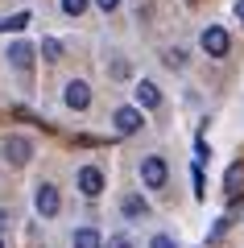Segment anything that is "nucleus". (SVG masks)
<instances>
[{"label":"nucleus","mask_w":244,"mask_h":248,"mask_svg":"<svg viewBox=\"0 0 244 248\" xmlns=\"http://www.w3.org/2000/svg\"><path fill=\"white\" fill-rule=\"evenodd\" d=\"M4 157H9L13 166H25V161L33 157V145H29L25 137H9V141H4Z\"/></svg>","instance_id":"6"},{"label":"nucleus","mask_w":244,"mask_h":248,"mask_svg":"<svg viewBox=\"0 0 244 248\" xmlns=\"http://www.w3.org/2000/svg\"><path fill=\"white\" fill-rule=\"evenodd\" d=\"M112 120H116V133H124V137H132L141 124H145V120H141V108H116Z\"/></svg>","instance_id":"5"},{"label":"nucleus","mask_w":244,"mask_h":248,"mask_svg":"<svg viewBox=\"0 0 244 248\" xmlns=\"http://www.w3.org/2000/svg\"><path fill=\"white\" fill-rule=\"evenodd\" d=\"M75 248H104V240H99L96 228H79L75 232Z\"/></svg>","instance_id":"12"},{"label":"nucleus","mask_w":244,"mask_h":248,"mask_svg":"<svg viewBox=\"0 0 244 248\" xmlns=\"http://www.w3.org/2000/svg\"><path fill=\"white\" fill-rule=\"evenodd\" d=\"M79 190H83L87 199H96L99 190H104V174H99L96 166H83L79 170Z\"/></svg>","instance_id":"7"},{"label":"nucleus","mask_w":244,"mask_h":248,"mask_svg":"<svg viewBox=\"0 0 244 248\" xmlns=\"http://www.w3.org/2000/svg\"><path fill=\"white\" fill-rule=\"evenodd\" d=\"M62 99H66V108H75V112H83V108L91 104V87L83 79H70L66 91H62Z\"/></svg>","instance_id":"4"},{"label":"nucleus","mask_w":244,"mask_h":248,"mask_svg":"<svg viewBox=\"0 0 244 248\" xmlns=\"http://www.w3.org/2000/svg\"><path fill=\"white\" fill-rule=\"evenodd\" d=\"M9 62L17 66V71H29V66H33V46L13 42V46H9Z\"/></svg>","instance_id":"9"},{"label":"nucleus","mask_w":244,"mask_h":248,"mask_svg":"<svg viewBox=\"0 0 244 248\" xmlns=\"http://www.w3.org/2000/svg\"><path fill=\"white\" fill-rule=\"evenodd\" d=\"M83 9H87V0H62V13H66V17H79Z\"/></svg>","instance_id":"15"},{"label":"nucleus","mask_w":244,"mask_h":248,"mask_svg":"<svg viewBox=\"0 0 244 248\" xmlns=\"http://www.w3.org/2000/svg\"><path fill=\"white\" fill-rule=\"evenodd\" d=\"M108 248H132V240L129 236H112V240H108Z\"/></svg>","instance_id":"16"},{"label":"nucleus","mask_w":244,"mask_h":248,"mask_svg":"<svg viewBox=\"0 0 244 248\" xmlns=\"http://www.w3.org/2000/svg\"><path fill=\"white\" fill-rule=\"evenodd\" d=\"M120 211L129 215V219H145V215H149V203H145V199H141V195H124Z\"/></svg>","instance_id":"10"},{"label":"nucleus","mask_w":244,"mask_h":248,"mask_svg":"<svg viewBox=\"0 0 244 248\" xmlns=\"http://www.w3.org/2000/svg\"><path fill=\"white\" fill-rule=\"evenodd\" d=\"M166 178H170V166L162 157H145V161H141V182H145V186L157 190V186H166Z\"/></svg>","instance_id":"2"},{"label":"nucleus","mask_w":244,"mask_h":248,"mask_svg":"<svg viewBox=\"0 0 244 248\" xmlns=\"http://www.w3.org/2000/svg\"><path fill=\"white\" fill-rule=\"evenodd\" d=\"M4 223H9V211H0V232H4Z\"/></svg>","instance_id":"20"},{"label":"nucleus","mask_w":244,"mask_h":248,"mask_svg":"<svg viewBox=\"0 0 244 248\" xmlns=\"http://www.w3.org/2000/svg\"><path fill=\"white\" fill-rule=\"evenodd\" d=\"M228 46H232V37H228L224 29H219V25L203 29V50H207L211 58H224V54H228Z\"/></svg>","instance_id":"3"},{"label":"nucleus","mask_w":244,"mask_h":248,"mask_svg":"<svg viewBox=\"0 0 244 248\" xmlns=\"http://www.w3.org/2000/svg\"><path fill=\"white\" fill-rule=\"evenodd\" d=\"M224 190H228L232 199L244 195V161H232V166H228V174H224Z\"/></svg>","instance_id":"8"},{"label":"nucleus","mask_w":244,"mask_h":248,"mask_svg":"<svg viewBox=\"0 0 244 248\" xmlns=\"http://www.w3.org/2000/svg\"><path fill=\"white\" fill-rule=\"evenodd\" d=\"M33 203H37V211H42L46 219H54V215H58V207H62V199H58V186H50V182H37V195H33Z\"/></svg>","instance_id":"1"},{"label":"nucleus","mask_w":244,"mask_h":248,"mask_svg":"<svg viewBox=\"0 0 244 248\" xmlns=\"http://www.w3.org/2000/svg\"><path fill=\"white\" fill-rule=\"evenodd\" d=\"M236 17H240V21H244V0H236Z\"/></svg>","instance_id":"19"},{"label":"nucleus","mask_w":244,"mask_h":248,"mask_svg":"<svg viewBox=\"0 0 244 248\" xmlns=\"http://www.w3.org/2000/svg\"><path fill=\"white\" fill-rule=\"evenodd\" d=\"M0 248H4V244H0Z\"/></svg>","instance_id":"21"},{"label":"nucleus","mask_w":244,"mask_h":248,"mask_svg":"<svg viewBox=\"0 0 244 248\" xmlns=\"http://www.w3.org/2000/svg\"><path fill=\"white\" fill-rule=\"evenodd\" d=\"M96 4H99V9H104V13H112L116 4H120V0H96Z\"/></svg>","instance_id":"18"},{"label":"nucleus","mask_w":244,"mask_h":248,"mask_svg":"<svg viewBox=\"0 0 244 248\" xmlns=\"http://www.w3.org/2000/svg\"><path fill=\"white\" fill-rule=\"evenodd\" d=\"M29 13H13V17H0V33H17V29H25L29 25Z\"/></svg>","instance_id":"13"},{"label":"nucleus","mask_w":244,"mask_h":248,"mask_svg":"<svg viewBox=\"0 0 244 248\" xmlns=\"http://www.w3.org/2000/svg\"><path fill=\"white\" fill-rule=\"evenodd\" d=\"M137 104L141 108H157L162 104V91H157L153 83H137Z\"/></svg>","instance_id":"11"},{"label":"nucleus","mask_w":244,"mask_h":248,"mask_svg":"<svg viewBox=\"0 0 244 248\" xmlns=\"http://www.w3.org/2000/svg\"><path fill=\"white\" fill-rule=\"evenodd\" d=\"M42 54H46L50 62H58V58H62V42H58V37H46V42H42Z\"/></svg>","instance_id":"14"},{"label":"nucleus","mask_w":244,"mask_h":248,"mask_svg":"<svg viewBox=\"0 0 244 248\" xmlns=\"http://www.w3.org/2000/svg\"><path fill=\"white\" fill-rule=\"evenodd\" d=\"M149 248H174V240H170V236H153V244H149Z\"/></svg>","instance_id":"17"}]
</instances>
